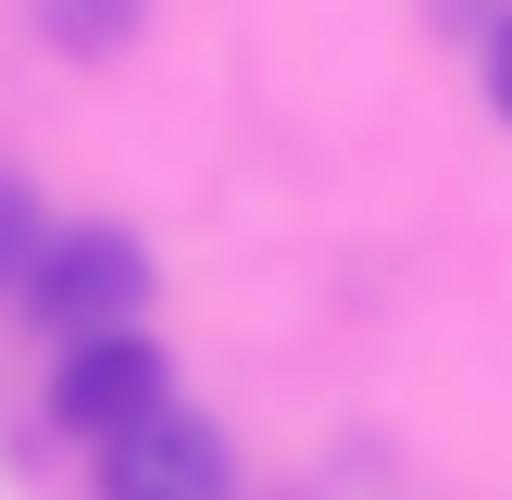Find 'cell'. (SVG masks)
Instances as JSON below:
<instances>
[{
	"instance_id": "cell-1",
	"label": "cell",
	"mask_w": 512,
	"mask_h": 500,
	"mask_svg": "<svg viewBox=\"0 0 512 500\" xmlns=\"http://www.w3.org/2000/svg\"><path fill=\"white\" fill-rule=\"evenodd\" d=\"M150 288H163V263H150L138 225L88 213V225H50L38 275H25V313H38V338H100V325H150Z\"/></svg>"
},
{
	"instance_id": "cell-4",
	"label": "cell",
	"mask_w": 512,
	"mask_h": 500,
	"mask_svg": "<svg viewBox=\"0 0 512 500\" xmlns=\"http://www.w3.org/2000/svg\"><path fill=\"white\" fill-rule=\"evenodd\" d=\"M25 13H38V38L63 50V63H113V50L138 38L150 0H25Z\"/></svg>"
},
{
	"instance_id": "cell-5",
	"label": "cell",
	"mask_w": 512,
	"mask_h": 500,
	"mask_svg": "<svg viewBox=\"0 0 512 500\" xmlns=\"http://www.w3.org/2000/svg\"><path fill=\"white\" fill-rule=\"evenodd\" d=\"M38 250H50V213H38V188H25V175H0V300H25Z\"/></svg>"
},
{
	"instance_id": "cell-3",
	"label": "cell",
	"mask_w": 512,
	"mask_h": 500,
	"mask_svg": "<svg viewBox=\"0 0 512 500\" xmlns=\"http://www.w3.org/2000/svg\"><path fill=\"white\" fill-rule=\"evenodd\" d=\"M88 463H100V500H238V438L213 413H188V400H163L150 425L100 438Z\"/></svg>"
},
{
	"instance_id": "cell-2",
	"label": "cell",
	"mask_w": 512,
	"mask_h": 500,
	"mask_svg": "<svg viewBox=\"0 0 512 500\" xmlns=\"http://www.w3.org/2000/svg\"><path fill=\"white\" fill-rule=\"evenodd\" d=\"M175 400V350L150 338V325H100V338H63L50 350V425L63 438H125V425H150Z\"/></svg>"
},
{
	"instance_id": "cell-6",
	"label": "cell",
	"mask_w": 512,
	"mask_h": 500,
	"mask_svg": "<svg viewBox=\"0 0 512 500\" xmlns=\"http://www.w3.org/2000/svg\"><path fill=\"white\" fill-rule=\"evenodd\" d=\"M475 75H488V113L512 125V13L488 25V38H475Z\"/></svg>"
}]
</instances>
